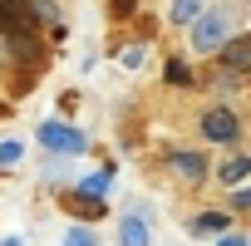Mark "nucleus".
Returning <instances> with one entry per match:
<instances>
[{
	"label": "nucleus",
	"instance_id": "15",
	"mask_svg": "<svg viewBox=\"0 0 251 246\" xmlns=\"http://www.w3.org/2000/svg\"><path fill=\"white\" fill-rule=\"evenodd\" d=\"M59 246H99V236H94V231H89V226H69V231H64V241H59Z\"/></svg>",
	"mask_w": 251,
	"mask_h": 246
},
{
	"label": "nucleus",
	"instance_id": "1",
	"mask_svg": "<svg viewBox=\"0 0 251 246\" xmlns=\"http://www.w3.org/2000/svg\"><path fill=\"white\" fill-rule=\"evenodd\" d=\"M40 143H45L50 153H69V158L89 148V138H84L79 128H69V123H54V118H50V123H40Z\"/></svg>",
	"mask_w": 251,
	"mask_h": 246
},
{
	"label": "nucleus",
	"instance_id": "8",
	"mask_svg": "<svg viewBox=\"0 0 251 246\" xmlns=\"http://www.w3.org/2000/svg\"><path fill=\"white\" fill-rule=\"evenodd\" d=\"M246 177H251V158H226L217 168V182H226V187H241Z\"/></svg>",
	"mask_w": 251,
	"mask_h": 246
},
{
	"label": "nucleus",
	"instance_id": "2",
	"mask_svg": "<svg viewBox=\"0 0 251 246\" xmlns=\"http://www.w3.org/2000/svg\"><path fill=\"white\" fill-rule=\"evenodd\" d=\"M226 45V20L217 15V10H207L197 25H192V49L197 54H212V49H222Z\"/></svg>",
	"mask_w": 251,
	"mask_h": 246
},
{
	"label": "nucleus",
	"instance_id": "12",
	"mask_svg": "<svg viewBox=\"0 0 251 246\" xmlns=\"http://www.w3.org/2000/svg\"><path fill=\"white\" fill-rule=\"evenodd\" d=\"M20 158H25V143H20V138H5V143H0V168H15Z\"/></svg>",
	"mask_w": 251,
	"mask_h": 246
},
{
	"label": "nucleus",
	"instance_id": "13",
	"mask_svg": "<svg viewBox=\"0 0 251 246\" xmlns=\"http://www.w3.org/2000/svg\"><path fill=\"white\" fill-rule=\"evenodd\" d=\"M118 64H123V69H133V74H138V69L148 64V49H143V45H128V49H123V54H118Z\"/></svg>",
	"mask_w": 251,
	"mask_h": 246
},
{
	"label": "nucleus",
	"instance_id": "10",
	"mask_svg": "<svg viewBox=\"0 0 251 246\" xmlns=\"http://www.w3.org/2000/svg\"><path fill=\"white\" fill-rule=\"evenodd\" d=\"M192 231H197V236H222V231H226V217H222V212H202V217L192 221Z\"/></svg>",
	"mask_w": 251,
	"mask_h": 246
},
{
	"label": "nucleus",
	"instance_id": "5",
	"mask_svg": "<svg viewBox=\"0 0 251 246\" xmlns=\"http://www.w3.org/2000/svg\"><path fill=\"white\" fill-rule=\"evenodd\" d=\"M168 168H173V177H187V182H202L207 177V158L202 153H173Z\"/></svg>",
	"mask_w": 251,
	"mask_h": 246
},
{
	"label": "nucleus",
	"instance_id": "11",
	"mask_svg": "<svg viewBox=\"0 0 251 246\" xmlns=\"http://www.w3.org/2000/svg\"><path fill=\"white\" fill-rule=\"evenodd\" d=\"M5 45H10V54H20V59H35V35H5Z\"/></svg>",
	"mask_w": 251,
	"mask_h": 246
},
{
	"label": "nucleus",
	"instance_id": "19",
	"mask_svg": "<svg viewBox=\"0 0 251 246\" xmlns=\"http://www.w3.org/2000/svg\"><path fill=\"white\" fill-rule=\"evenodd\" d=\"M217 246H251V241H246V236H222Z\"/></svg>",
	"mask_w": 251,
	"mask_h": 246
},
{
	"label": "nucleus",
	"instance_id": "3",
	"mask_svg": "<svg viewBox=\"0 0 251 246\" xmlns=\"http://www.w3.org/2000/svg\"><path fill=\"white\" fill-rule=\"evenodd\" d=\"M0 30L5 35H30L35 30V0H0Z\"/></svg>",
	"mask_w": 251,
	"mask_h": 246
},
{
	"label": "nucleus",
	"instance_id": "17",
	"mask_svg": "<svg viewBox=\"0 0 251 246\" xmlns=\"http://www.w3.org/2000/svg\"><path fill=\"white\" fill-rule=\"evenodd\" d=\"M35 15L50 20V25H59V5H54V0H35Z\"/></svg>",
	"mask_w": 251,
	"mask_h": 246
},
{
	"label": "nucleus",
	"instance_id": "20",
	"mask_svg": "<svg viewBox=\"0 0 251 246\" xmlns=\"http://www.w3.org/2000/svg\"><path fill=\"white\" fill-rule=\"evenodd\" d=\"M0 246H25V241H20V236H5V241H0Z\"/></svg>",
	"mask_w": 251,
	"mask_h": 246
},
{
	"label": "nucleus",
	"instance_id": "14",
	"mask_svg": "<svg viewBox=\"0 0 251 246\" xmlns=\"http://www.w3.org/2000/svg\"><path fill=\"white\" fill-rule=\"evenodd\" d=\"M79 192H84V197H103V192H108V172H89V177L79 182Z\"/></svg>",
	"mask_w": 251,
	"mask_h": 246
},
{
	"label": "nucleus",
	"instance_id": "6",
	"mask_svg": "<svg viewBox=\"0 0 251 246\" xmlns=\"http://www.w3.org/2000/svg\"><path fill=\"white\" fill-rule=\"evenodd\" d=\"M148 241H153V231H148L143 217H123L118 221V246H148Z\"/></svg>",
	"mask_w": 251,
	"mask_h": 246
},
{
	"label": "nucleus",
	"instance_id": "4",
	"mask_svg": "<svg viewBox=\"0 0 251 246\" xmlns=\"http://www.w3.org/2000/svg\"><path fill=\"white\" fill-rule=\"evenodd\" d=\"M202 133H207L212 143H236V133H241V128H236V113H231V108H207V113H202Z\"/></svg>",
	"mask_w": 251,
	"mask_h": 246
},
{
	"label": "nucleus",
	"instance_id": "7",
	"mask_svg": "<svg viewBox=\"0 0 251 246\" xmlns=\"http://www.w3.org/2000/svg\"><path fill=\"white\" fill-rule=\"evenodd\" d=\"M202 15H207V0H173V10H168L173 25H197Z\"/></svg>",
	"mask_w": 251,
	"mask_h": 246
},
{
	"label": "nucleus",
	"instance_id": "18",
	"mask_svg": "<svg viewBox=\"0 0 251 246\" xmlns=\"http://www.w3.org/2000/svg\"><path fill=\"white\" fill-rule=\"evenodd\" d=\"M231 207H236V212H251V187H236V197H231Z\"/></svg>",
	"mask_w": 251,
	"mask_h": 246
},
{
	"label": "nucleus",
	"instance_id": "16",
	"mask_svg": "<svg viewBox=\"0 0 251 246\" xmlns=\"http://www.w3.org/2000/svg\"><path fill=\"white\" fill-rule=\"evenodd\" d=\"M163 79H168V84H187L192 74H187V64H177V59H168V69H163Z\"/></svg>",
	"mask_w": 251,
	"mask_h": 246
},
{
	"label": "nucleus",
	"instance_id": "9",
	"mask_svg": "<svg viewBox=\"0 0 251 246\" xmlns=\"http://www.w3.org/2000/svg\"><path fill=\"white\" fill-rule=\"evenodd\" d=\"M222 64H226V69L251 64V35H246V40H236V45H222Z\"/></svg>",
	"mask_w": 251,
	"mask_h": 246
}]
</instances>
